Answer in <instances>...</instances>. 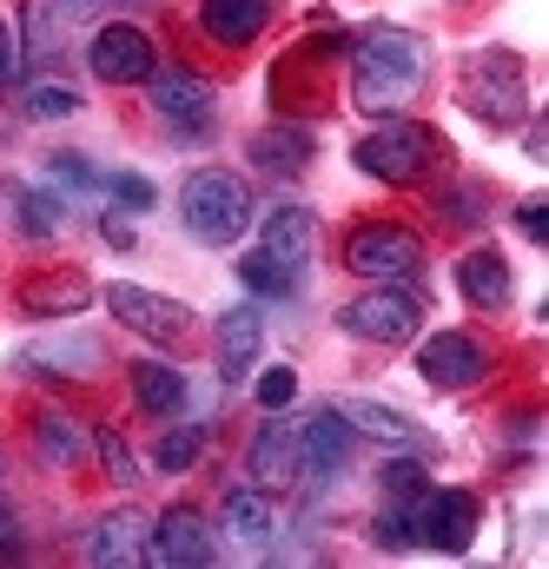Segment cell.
I'll use <instances>...</instances> for the list:
<instances>
[{"instance_id":"obj_23","label":"cell","mask_w":549,"mask_h":569,"mask_svg":"<svg viewBox=\"0 0 549 569\" xmlns=\"http://www.w3.org/2000/svg\"><path fill=\"white\" fill-rule=\"evenodd\" d=\"M457 284H463V298L477 311H503L510 305V266H503V252H470L457 266Z\"/></svg>"},{"instance_id":"obj_20","label":"cell","mask_w":549,"mask_h":569,"mask_svg":"<svg viewBox=\"0 0 549 569\" xmlns=\"http://www.w3.org/2000/svg\"><path fill=\"white\" fill-rule=\"evenodd\" d=\"M272 20V0H199V27L219 40V47H246L259 40Z\"/></svg>"},{"instance_id":"obj_28","label":"cell","mask_w":549,"mask_h":569,"mask_svg":"<svg viewBox=\"0 0 549 569\" xmlns=\"http://www.w3.org/2000/svg\"><path fill=\"white\" fill-rule=\"evenodd\" d=\"M239 279H246V291H259V298H291L298 284H305V272H291V266H278L272 252H246L239 259Z\"/></svg>"},{"instance_id":"obj_9","label":"cell","mask_w":549,"mask_h":569,"mask_svg":"<svg viewBox=\"0 0 549 569\" xmlns=\"http://www.w3.org/2000/svg\"><path fill=\"white\" fill-rule=\"evenodd\" d=\"M417 371H423V385H437V391H470V385L490 371V351H483L470 331H430V338L417 345Z\"/></svg>"},{"instance_id":"obj_31","label":"cell","mask_w":549,"mask_h":569,"mask_svg":"<svg viewBox=\"0 0 549 569\" xmlns=\"http://www.w3.org/2000/svg\"><path fill=\"white\" fill-rule=\"evenodd\" d=\"M47 179L67 186V192H100V186H107V172H100L87 152H53V159H47Z\"/></svg>"},{"instance_id":"obj_14","label":"cell","mask_w":549,"mask_h":569,"mask_svg":"<svg viewBox=\"0 0 549 569\" xmlns=\"http://www.w3.org/2000/svg\"><path fill=\"white\" fill-rule=\"evenodd\" d=\"M107 305H113V318L139 331V338H152V345H172L179 331H186V305L179 298H159V291H146V284H107Z\"/></svg>"},{"instance_id":"obj_18","label":"cell","mask_w":549,"mask_h":569,"mask_svg":"<svg viewBox=\"0 0 549 569\" xmlns=\"http://www.w3.org/2000/svg\"><path fill=\"white\" fill-rule=\"evenodd\" d=\"M226 530H232V543H246V550L272 557V550H278L272 490H259V483H232V490H226Z\"/></svg>"},{"instance_id":"obj_33","label":"cell","mask_w":549,"mask_h":569,"mask_svg":"<svg viewBox=\"0 0 549 569\" xmlns=\"http://www.w3.org/2000/svg\"><path fill=\"white\" fill-rule=\"evenodd\" d=\"M371 543H378V550H391V557H398V550H417V543H411V517H405V503H385V510L371 517Z\"/></svg>"},{"instance_id":"obj_32","label":"cell","mask_w":549,"mask_h":569,"mask_svg":"<svg viewBox=\"0 0 549 569\" xmlns=\"http://www.w3.org/2000/svg\"><path fill=\"white\" fill-rule=\"evenodd\" d=\"M378 483H385V503H417L423 483H430V470H423L417 457H391V463L378 470Z\"/></svg>"},{"instance_id":"obj_26","label":"cell","mask_w":549,"mask_h":569,"mask_svg":"<svg viewBox=\"0 0 549 569\" xmlns=\"http://www.w3.org/2000/svg\"><path fill=\"white\" fill-rule=\"evenodd\" d=\"M252 159H259L266 172H298V166L311 159V133H305V127H266V133L252 140Z\"/></svg>"},{"instance_id":"obj_15","label":"cell","mask_w":549,"mask_h":569,"mask_svg":"<svg viewBox=\"0 0 549 569\" xmlns=\"http://www.w3.org/2000/svg\"><path fill=\"white\" fill-rule=\"evenodd\" d=\"M266 351V311L259 305H226L219 311V385H246Z\"/></svg>"},{"instance_id":"obj_41","label":"cell","mask_w":549,"mask_h":569,"mask_svg":"<svg viewBox=\"0 0 549 569\" xmlns=\"http://www.w3.org/2000/svg\"><path fill=\"white\" fill-rule=\"evenodd\" d=\"M100 232H107V246L133 252V226H127V219H113V212H107V219H100Z\"/></svg>"},{"instance_id":"obj_13","label":"cell","mask_w":549,"mask_h":569,"mask_svg":"<svg viewBox=\"0 0 549 569\" xmlns=\"http://www.w3.org/2000/svg\"><path fill=\"white\" fill-rule=\"evenodd\" d=\"M146 563H166V569H206L212 563V530L199 510H166L152 517V537H146Z\"/></svg>"},{"instance_id":"obj_1","label":"cell","mask_w":549,"mask_h":569,"mask_svg":"<svg viewBox=\"0 0 549 569\" xmlns=\"http://www.w3.org/2000/svg\"><path fill=\"white\" fill-rule=\"evenodd\" d=\"M430 80V40L411 27H365L351 40V107L371 120H398Z\"/></svg>"},{"instance_id":"obj_16","label":"cell","mask_w":549,"mask_h":569,"mask_svg":"<svg viewBox=\"0 0 549 569\" xmlns=\"http://www.w3.org/2000/svg\"><path fill=\"white\" fill-rule=\"evenodd\" d=\"M246 477L259 490H291L298 483V425H285L272 411V425H259L252 450H246Z\"/></svg>"},{"instance_id":"obj_21","label":"cell","mask_w":549,"mask_h":569,"mask_svg":"<svg viewBox=\"0 0 549 569\" xmlns=\"http://www.w3.org/2000/svg\"><path fill=\"white\" fill-rule=\"evenodd\" d=\"M87 305H93V279L87 272H53V279L20 284V311H33V318H73Z\"/></svg>"},{"instance_id":"obj_3","label":"cell","mask_w":549,"mask_h":569,"mask_svg":"<svg viewBox=\"0 0 549 569\" xmlns=\"http://www.w3.org/2000/svg\"><path fill=\"white\" fill-rule=\"evenodd\" d=\"M463 107H470L483 127H517V120L530 113L523 60H517V53H503V47L470 53V67H463Z\"/></svg>"},{"instance_id":"obj_19","label":"cell","mask_w":549,"mask_h":569,"mask_svg":"<svg viewBox=\"0 0 549 569\" xmlns=\"http://www.w3.org/2000/svg\"><path fill=\"white\" fill-rule=\"evenodd\" d=\"M311 239H318L311 206H272V212H266V239H259V252H272L278 266L305 272V266H311Z\"/></svg>"},{"instance_id":"obj_2","label":"cell","mask_w":549,"mask_h":569,"mask_svg":"<svg viewBox=\"0 0 549 569\" xmlns=\"http://www.w3.org/2000/svg\"><path fill=\"white\" fill-rule=\"evenodd\" d=\"M259 206H252V186L226 166H199L186 186H179V226L199 239V246H239L252 232Z\"/></svg>"},{"instance_id":"obj_39","label":"cell","mask_w":549,"mask_h":569,"mask_svg":"<svg viewBox=\"0 0 549 569\" xmlns=\"http://www.w3.org/2000/svg\"><path fill=\"white\" fill-rule=\"evenodd\" d=\"M517 226H523V239H530V246H543V239H549V206H543V199H523V206H517Z\"/></svg>"},{"instance_id":"obj_12","label":"cell","mask_w":549,"mask_h":569,"mask_svg":"<svg viewBox=\"0 0 549 569\" xmlns=\"http://www.w3.org/2000/svg\"><path fill=\"white\" fill-rule=\"evenodd\" d=\"M13 371H27V378H93V371H107V345L93 331H60V338L27 345L13 358Z\"/></svg>"},{"instance_id":"obj_40","label":"cell","mask_w":549,"mask_h":569,"mask_svg":"<svg viewBox=\"0 0 549 569\" xmlns=\"http://www.w3.org/2000/svg\"><path fill=\"white\" fill-rule=\"evenodd\" d=\"M13 73H20V40H13V27L0 20V87H13Z\"/></svg>"},{"instance_id":"obj_17","label":"cell","mask_w":549,"mask_h":569,"mask_svg":"<svg viewBox=\"0 0 549 569\" xmlns=\"http://www.w3.org/2000/svg\"><path fill=\"white\" fill-rule=\"evenodd\" d=\"M146 537H152V517H146V510H113V517L93 523V537H87V563L93 569L146 563Z\"/></svg>"},{"instance_id":"obj_36","label":"cell","mask_w":549,"mask_h":569,"mask_svg":"<svg viewBox=\"0 0 549 569\" xmlns=\"http://www.w3.org/2000/svg\"><path fill=\"white\" fill-rule=\"evenodd\" d=\"M291 398H298V371H291V365H272V371L259 378V405H266V411H285Z\"/></svg>"},{"instance_id":"obj_11","label":"cell","mask_w":549,"mask_h":569,"mask_svg":"<svg viewBox=\"0 0 549 569\" xmlns=\"http://www.w3.org/2000/svg\"><path fill=\"white\" fill-rule=\"evenodd\" d=\"M351 437H358V430L338 418V405H318V411L298 425V477H311V483L345 477V463H351Z\"/></svg>"},{"instance_id":"obj_37","label":"cell","mask_w":549,"mask_h":569,"mask_svg":"<svg viewBox=\"0 0 549 569\" xmlns=\"http://www.w3.org/2000/svg\"><path fill=\"white\" fill-rule=\"evenodd\" d=\"M107 192H113L127 212H146V206L159 199V192H152V179H139V172H113V179H107Z\"/></svg>"},{"instance_id":"obj_35","label":"cell","mask_w":549,"mask_h":569,"mask_svg":"<svg viewBox=\"0 0 549 569\" xmlns=\"http://www.w3.org/2000/svg\"><path fill=\"white\" fill-rule=\"evenodd\" d=\"M100 463H107V477L127 490V483H139V463H133V450H127V437L120 430H100Z\"/></svg>"},{"instance_id":"obj_7","label":"cell","mask_w":549,"mask_h":569,"mask_svg":"<svg viewBox=\"0 0 549 569\" xmlns=\"http://www.w3.org/2000/svg\"><path fill=\"white\" fill-rule=\"evenodd\" d=\"M405 517H411V543L443 550V557H463L470 537H477V497H470V490H437V483H423V497L405 503Z\"/></svg>"},{"instance_id":"obj_24","label":"cell","mask_w":549,"mask_h":569,"mask_svg":"<svg viewBox=\"0 0 549 569\" xmlns=\"http://www.w3.org/2000/svg\"><path fill=\"white\" fill-rule=\"evenodd\" d=\"M338 418L351 430H365V437H385V443H423V430H417L398 405H378V398H345Z\"/></svg>"},{"instance_id":"obj_5","label":"cell","mask_w":549,"mask_h":569,"mask_svg":"<svg viewBox=\"0 0 549 569\" xmlns=\"http://www.w3.org/2000/svg\"><path fill=\"white\" fill-rule=\"evenodd\" d=\"M417 266H423V239L411 226H358L345 239V272L371 284H405L417 279Z\"/></svg>"},{"instance_id":"obj_42","label":"cell","mask_w":549,"mask_h":569,"mask_svg":"<svg viewBox=\"0 0 549 569\" xmlns=\"http://www.w3.org/2000/svg\"><path fill=\"white\" fill-rule=\"evenodd\" d=\"M100 7H107V0H60V13H73V20H80V13H100Z\"/></svg>"},{"instance_id":"obj_30","label":"cell","mask_w":549,"mask_h":569,"mask_svg":"<svg viewBox=\"0 0 549 569\" xmlns=\"http://www.w3.org/2000/svg\"><path fill=\"white\" fill-rule=\"evenodd\" d=\"M199 450H206V425H179L159 437V450H152V463L166 470V477H186L192 463H199Z\"/></svg>"},{"instance_id":"obj_38","label":"cell","mask_w":549,"mask_h":569,"mask_svg":"<svg viewBox=\"0 0 549 569\" xmlns=\"http://www.w3.org/2000/svg\"><path fill=\"white\" fill-rule=\"evenodd\" d=\"M443 212H450V226H477V219H483V192H477V186H457V192L443 199Z\"/></svg>"},{"instance_id":"obj_25","label":"cell","mask_w":549,"mask_h":569,"mask_svg":"<svg viewBox=\"0 0 549 569\" xmlns=\"http://www.w3.org/2000/svg\"><path fill=\"white\" fill-rule=\"evenodd\" d=\"M33 443H40V457L60 463V470L87 463V430L73 425L67 411H40V418H33Z\"/></svg>"},{"instance_id":"obj_6","label":"cell","mask_w":549,"mask_h":569,"mask_svg":"<svg viewBox=\"0 0 549 569\" xmlns=\"http://www.w3.org/2000/svg\"><path fill=\"white\" fill-rule=\"evenodd\" d=\"M417 318H423V305L405 284H378V291L338 305V331L358 345H405V338H417Z\"/></svg>"},{"instance_id":"obj_29","label":"cell","mask_w":549,"mask_h":569,"mask_svg":"<svg viewBox=\"0 0 549 569\" xmlns=\"http://www.w3.org/2000/svg\"><path fill=\"white\" fill-rule=\"evenodd\" d=\"M13 226H20V239H53V232L67 226V212H60V199H53V192L27 186V192L13 199Z\"/></svg>"},{"instance_id":"obj_34","label":"cell","mask_w":549,"mask_h":569,"mask_svg":"<svg viewBox=\"0 0 549 569\" xmlns=\"http://www.w3.org/2000/svg\"><path fill=\"white\" fill-rule=\"evenodd\" d=\"M27 113L33 120H67V113H80V93L73 87H27Z\"/></svg>"},{"instance_id":"obj_43","label":"cell","mask_w":549,"mask_h":569,"mask_svg":"<svg viewBox=\"0 0 549 569\" xmlns=\"http://www.w3.org/2000/svg\"><path fill=\"white\" fill-rule=\"evenodd\" d=\"M127 7H146V0H127Z\"/></svg>"},{"instance_id":"obj_8","label":"cell","mask_w":549,"mask_h":569,"mask_svg":"<svg viewBox=\"0 0 549 569\" xmlns=\"http://www.w3.org/2000/svg\"><path fill=\"white\" fill-rule=\"evenodd\" d=\"M152 113L166 120V133H179V140H206L212 133V80H199V73H186V67H152Z\"/></svg>"},{"instance_id":"obj_22","label":"cell","mask_w":549,"mask_h":569,"mask_svg":"<svg viewBox=\"0 0 549 569\" xmlns=\"http://www.w3.org/2000/svg\"><path fill=\"white\" fill-rule=\"evenodd\" d=\"M133 398H139L146 418H179V405H186V371L146 358V365H133Z\"/></svg>"},{"instance_id":"obj_27","label":"cell","mask_w":549,"mask_h":569,"mask_svg":"<svg viewBox=\"0 0 549 569\" xmlns=\"http://www.w3.org/2000/svg\"><path fill=\"white\" fill-rule=\"evenodd\" d=\"M60 53V13L53 0H27L20 7V60H53Z\"/></svg>"},{"instance_id":"obj_10","label":"cell","mask_w":549,"mask_h":569,"mask_svg":"<svg viewBox=\"0 0 549 569\" xmlns=\"http://www.w3.org/2000/svg\"><path fill=\"white\" fill-rule=\"evenodd\" d=\"M87 67H93V80H107V87H139V80H152L159 53H152V40H146L139 27L113 20V27H100V33H93Z\"/></svg>"},{"instance_id":"obj_4","label":"cell","mask_w":549,"mask_h":569,"mask_svg":"<svg viewBox=\"0 0 549 569\" xmlns=\"http://www.w3.org/2000/svg\"><path fill=\"white\" fill-rule=\"evenodd\" d=\"M351 159H358L371 179H385V186H411V179L430 172V159H437V133L398 113V120H378V133H365Z\"/></svg>"}]
</instances>
